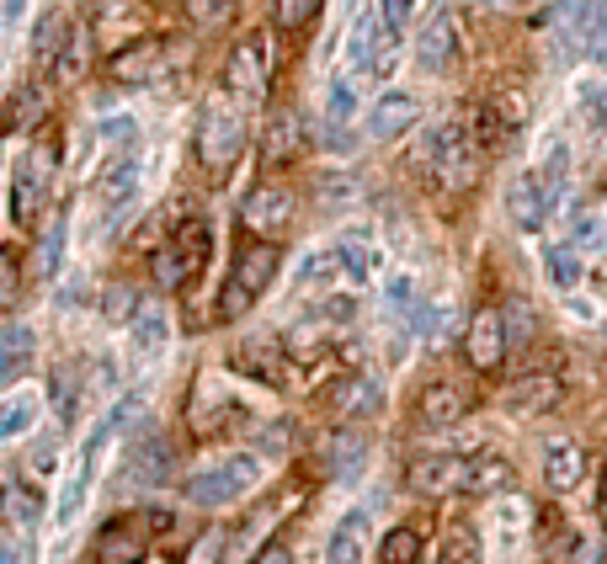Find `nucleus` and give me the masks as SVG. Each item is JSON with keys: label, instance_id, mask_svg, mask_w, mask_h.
Instances as JSON below:
<instances>
[{"label": "nucleus", "instance_id": "52", "mask_svg": "<svg viewBox=\"0 0 607 564\" xmlns=\"http://www.w3.org/2000/svg\"><path fill=\"white\" fill-rule=\"evenodd\" d=\"M6 564H22V554H17V549H6Z\"/></svg>", "mask_w": 607, "mask_h": 564}, {"label": "nucleus", "instance_id": "41", "mask_svg": "<svg viewBox=\"0 0 607 564\" xmlns=\"http://www.w3.org/2000/svg\"><path fill=\"white\" fill-rule=\"evenodd\" d=\"M358 458H363V443H358V437H331V469L336 475H352Z\"/></svg>", "mask_w": 607, "mask_h": 564}, {"label": "nucleus", "instance_id": "12", "mask_svg": "<svg viewBox=\"0 0 607 564\" xmlns=\"http://www.w3.org/2000/svg\"><path fill=\"white\" fill-rule=\"evenodd\" d=\"M107 70H113L118 86H150L155 75L166 70V43H160V38H139V43H128Z\"/></svg>", "mask_w": 607, "mask_h": 564}, {"label": "nucleus", "instance_id": "14", "mask_svg": "<svg viewBox=\"0 0 607 564\" xmlns=\"http://www.w3.org/2000/svg\"><path fill=\"white\" fill-rule=\"evenodd\" d=\"M458 49H464V28H458L454 11H437L432 22H426L422 43H416V54H422L426 70H448L458 60Z\"/></svg>", "mask_w": 607, "mask_h": 564}, {"label": "nucleus", "instance_id": "27", "mask_svg": "<svg viewBox=\"0 0 607 564\" xmlns=\"http://www.w3.org/2000/svg\"><path fill=\"white\" fill-rule=\"evenodd\" d=\"M102 315H107L113 326L139 320V294H134V288H123V283H113V288H107V304H102Z\"/></svg>", "mask_w": 607, "mask_h": 564}, {"label": "nucleus", "instance_id": "32", "mask_svg": "<svg viewBox=\"0 0 607 564\" xmlns=\"http://www.w3.org/2000/svg\"><path fill=\"white\" fill-rule=\"evenodd\" d=\"M86 60H92V38H86V32H70V43H64V54H60V75L75 81V75L86 70Z\"/></svg>", "mask_w": 607, "mask_h": 564}, {"label": "nucleus", "instance_id": "18", "mask_svg": "<svg viewBox=\"0 0 607 564\" xmlns=\"http://www.w3.org/2000/svg\"><path fill=\"white\" fill-rule=\"evenodd\" d=\"M303 155V123L294 113H273L267 134H262V160L267 166H288Z\"/></svg>", "mask_w": 607, "mask_h": 564}, {"label": "nucleus", "instance_id": "3", "mask_svg": "<svg viewBox=\"0 0 607 564\" xmlns=\"http://www.w3.org/2000/svg\"><path fill=\"white\" fill-rule=\"evenodd\" d=\"M209 251H213V230H209V219H187L177 235L166 240L160 251H155V283L166 288V294H177V288H187L198 272H203V262H209Z\"/></svg>", "mask_w": 607, "mask_h": 564}, {"label": "nucleus", "instance_id": "10", "mask_svg": "<svg viewBox=\"0 0 607 564\" xmlns=\"http://www.w3.org/2000/svg\"><path fill=\"white\" fill-rule=\"evenodd\" d=\"M469 405H475V394L454 379H437V384L422 389V400H416V421L432 426V432H443V426H458V421L469 416Z\"/></svg>", "mask_w": 607, "mask_h": 564}, {"label": "nucleus", "instance_id": "13", "mask_svg": "<svg viewBox=\"0 0 607 564\" xmlns=\"http://www.w3.org/2000/svg\"><path fill=\"white\" fill-rule=\"evenodd\" d=\"M581 475H586V447L576 437H549L544 443V485L554 496H565V490H576Z\"/></svg>", "mask_w": 607, "mask_h": 564}, {"label": "nucleus", "instance_id": "8", "mask_svg": "<svg viewBox=\"0 0 607 564\" xmlns=\"http://www.w3.org/2000/svg\"><path fill=\"white\" fill-rule=\"evenodd\" d=\"M507 309H475V320L464 330V357H469V368L475 373H496L501 362H507Z\"/></svg>", "mask_w": 607, "mask_h": 564}, {"label": "nucleus", "instance_id": "36", "mask_svg": "<svg viewBox=\"0 0 607 564\" xmlns=\"http://www.w3.org/2000/svg\"><path fill=\"white\" fill-rule=\"evenodd\" d=\"M128 192H134V160H118V166L102 177V198H107V203H123Z\"/></svg>", "mask_w": 607, "mask_h": 564}, {"label": "nucleus", "instance_id": "53", "mask_svg": "<svg viewBox=\"0 0 607 564\" xmlns=\"http://www.w3.org/2000/svg\"><path fill=\"white\" fill-rule=\"evenodd\" d=\"M603 511H607V464H603Z\"/></svg>", "mask_w": 607, "mask_h": 564}, {"label": "nucleus", "instance_id": "37", "mask_svg": "<svg viewBox=\"0 0 607 564\" xmlns=\"http://www.w3.org/2000/svg\"><path fill=\"white\" fill-rule=\"evenodd\" d=\"M326 113H331V123H341V128H347V118L358 113V86H352V81H336L331 102H326Z\"/></svg>", "mask_w": 607, "mask_h": 564}, {"label": "nucleus", "instance_id": "26", "mask_svg": "<svg viewBox=\"0 0 607 564\" xmlns=\"http://www.w3.org/2000/svg\"><path fill=\"white\" fill-rule=\"evenodd\" d=\"M134 469H139L145 479H166L171 475V447L160 443V437H150V443L134 453Z\"/></svg>", "mask_w": 607, "mask_h": 564}, {"label": "nucleus", "instance_id": "19", "mask_svg": "<svg viewBox=\"0 0 607 564\" xmlns=\"http://www.w3.org/2000/svg\"><path fill=\"white\" fill-rule=\"evenodd\" d=\"M507 209H512V219L522 224V230H539V224H544V213L554 209L544 177H517L512 192H507Z\"/></svg>", "mask_w": 607, "mask_h": 564}, {"label": "nucleus", "instance_id": "35", "mask_svg": "<svg viewBox=\"0 0 607 564\" xmlns=\"http://www.w3.org/2000/svg\"><path fill=\"white\" fill-rule=\"evenodd\" d=\"M224 549H230V533H224V528H213V533H203L198 543H192L187 564H219V560H224Z\"/></svg>", "mask_w": 607, "mask_h": 564}, {"label": "nucleus", "instance_id": "7", "mask_svg": "<svg viewBox=\"0 0 607 564\" xmlns=\"http://www.w3.org/2000/svg\"><path fill=\"white\" fill-rule=\"evenodd\" d=\"M294 224V192L288 187H277V181H262V187H251L241 203V230L256 240H267L273 245L283 230Z\"/></svg>", "mask_w": 607, "mask_h": 564}, {"label": "nucleus", "instance_id": "4", "mask_svg": "<svg viewBox=\"0 0 607 564\" xmlns=\"http://www.w3.org/2000/svg\"><path fill=\"white\" fill-rule=\"evenodd\" d=\"M241 149H245L241 113H230V107H203V123H198V166L213 171V177H224V171H235Z\"/></svg>", "mask_w": 607, "mask_h": 564}, {"label": "nucleus", "instance_id": "38", "mask_svg": "<svg viewBox=\"0 0 607 564\" xmlns=\"http://www.w3.org/2000/svg\"><path fill=\"white\" fill-rule=\"evenodd\" d=\"M22 294V262H17V251H0V304H17Z\"/></svg>", "mask_w": 607, "mask_h": 564}, {"label": "nucleus", "instance_id": "21", "mask_svg": "<svg viewBox=\"0 0 607 564\" xmlns=\"http://www.w3.org/2000/svg\"><path fill=\"white\" fill-rule=\"evenodd\" d=\"M235 368L251 373V379H262V384H283V352H277V341H267V336L241 341L235 347Z\"/></svg>", "mask_w": 607, "mask_h": 564}, {"label": "nucleus", "instance_id": "43", "mask_svg": "<svg viewBox=\"0 0 607 564\" xmlns=\"http://www.w3.org/2000/svg\"><path fill=\"white\" fill-rule=\"evenodd\" d=\"M581 113L592 118V128H607V86H592L581 96Z\"/></svg>", "mask_w": 607, "mask_h": 564}, {"label": "nucleus", "instance_id": "42", "mask_svg": "<svg viewBox=\"0 0 607 564\" xmlns=\"http://www.w3.org/2000/svg\"><path fill=\"white\" fill-rule=\"evenodd\" d=\"M565 145H554L549 149V160H544V187H549V198H560V187H565Z\"/></svg>", "mask_w": 607, "mask_h": 564}, {"label": "nucleus", "instance_id": "25", "mask_svg": "<svg viewBox=\"0 0 607 564\" xmlns=\"http://www.w3.org/2000/svg\"><path fill=\"white\" fill-rule=\"evenodd\" d=\"M416 560H422V533L416 528L384 533V564H416Z\"/></svg>", "mask_w": 607, "mask_h": 564}, {"label": "nucleus", "instance_id": "31", "mask_svg": "<svg viewBox=\"0 0 607 564\" xmlns=\"http://www.w3.org/2000/svg\"><path fill=\"white\" fill-rule=\"evenodd\" d=\"M315 11H320V0H277L273 17L283 32H299L303 22H315Z\"/></svg>", "mask_w": 607, "mask_h": 564}, {"label": "nucleus", "instance_id": "29", "mask_svg": "<svg viewBox=\"0 0 607 564\" xmlns=\"http://www.w3.org/2000/svg\"><path fill=\"white\" fill-rule=\"evenodd\" d=\"M182 6L198 28H224V22L235 17V0H182Z\"/></svg>", "mask_w": 607, "mask_h": 564}, {"label": "nucleus", "instance_id": "44", "mask_svg": "<svg viewBox=\"0 0 607 564\" xmlns=\"http://www.w3.org/2000/svg\"><path fill=\"white\" fill-rule=\"evenodd\" d=\"M38 113H43V96H38V91H22V96L11 102V123H17V128H28Z\"/></svg>", "mask_w": 607, "mask_h": 564}, {"label": "nucleus", "instance_id": "5", "mask_svg": "<svg viewBox=\"0 0 607 564\" xmlns=\"http://www.w3.org/2000/svg\"><path fill=\"white\" fill-rule=\"evenodd\" d=\"M256 475H262V464H256L251 453L224 458V464L198 469V475L187 479V501H192V506H230V501H241L245 490L256 485Z\"/></svg>", "mask_w": 607, "mask_h": 564}, {"label": "nucleus", "instance_id": "11", "mask_svg": "<svg viewBox=\"0 0 607 564\" xmlns=\"http://www.w3.org/2000/svg\"><path fill=\"white\" fill-rule=\"evenodd\" d=\"M145 543H150V528L145 517H118L96 533V564H139L145 560Z\"/></svg>", "mask_w": 607, "mask_h": 564}, {"label": "nucleus", "instance_id": "47", "mask_svg": "<svg viewBox=\"0 0 607 564\" xmlns=\"http://www.w3.org/2000/svg\"><path fill=\"white\" fill-rule=\"evenodd\" d=\"M6 501H11V517H17V522H32V517H38V506H32V496L22 490V485H11Z\"/></svg>", "mask_w": 607, "mask_h": 564}, {"label": "nucleus", "instance_id": "54", "mask_svg": "<svg viewBox=\"0 0 607 564\" xmlns=\"http://www.w3.org/2000/svg\"><path fill=\"white\" fill-rule=\"evenodd\" d=\"M486 6H517V0H486Z\"/></svg>", "mask_w": 607, "mask_h": 564}, {"label": "nucleus", "instance_id": "34", "mask_svg": "<svg viewBox=\"0 0 607 564\" xmlns=\"http://www.w3.org/2000/svg\"><path fill=\"white\" fill-rule=\"evenodd\" d=\"M352 60L363 64V70H373V64H379V28H373V17H363V22H358V32H352Z\"/></svg>", "mask_w": 607, "mask_h": 564}, {"label": "nucleus", "instance_id": "46", "mask_svg": "<svg viewBox=\"0 0 607 564\" xmlns=\"http://www.w3.org/2000/svg\"><path fill=\"white\" fill-rule=\"evenodd\" d=\"M60 251H64V213L54 219V230H49V245H43V272L60 267Z\"/></svg>", "mask_w": 607, "mask_h": 564}, {"label": "nucleus", "instance_id": "30", "mask_svg": "<svg viewBox=\"0 0 607 564\" xmlns=\"http://www.w3.org/2000/svg\"><path fill=\"white\" fill-rule=\"evenodd\" d=\"M443 564H480V538L469 528H454L448 543H443Z\"/></svg>", "mask_w": 607, "mask_h": 564}, {"label": "nucleus", "instance_id": "39", "mask_svg": "<svg viewBox=\"0 0 607 564\" xmlns=\"http://www.w3.org/2000/svg\"><path fill=\"white\" fill-rule=\"evenodd\" d=\"M507 341H512V347H528V341H533V309L517 304V298H512V309H507Z\"/></svg>", "mask_w": 607, "mask_h": 564}, {"label": "nucleus", "instance_id": "45", "mask_svg": "<svg viewBox=\"0 0 607 564\" xmlns=\"http://www.w3.org/2000/svg\"><path fill=\"white\" fill-rule=\"evenodd\" d=\"M54 405H60V416H75V384H70V368L54 373Z\"/></svg>", "mask_w": 607, "mask_h": 564}, {"label": "nucleus", "instance_id": "49", "mask_svg": "<svg viewBox=\"0 0 607 564\" xmlns=\"http://www.w3.org/2000/svg\"><path fill=\"white\" fill-rule=\"evenodd\" d=\"M251 564H294V554H288V543H267V549H262Z\"/></svg>", "mask_w": 607, "mask_h": 564}, {"label": "nucleus", "instance_id": "6", "mask_svg": "<svg viewBox=\"0 0 607 564\" xmlns=\"http://www.w3.org/2000/svg\"><path fill=\"white\" fill-rule=\"evenodd\" d=\"M405 490L411 496H469L475 490V458H454V453L416 458L405 469Z\"/></svg>", "mask_w": 607, "mask_h": 564}, {"label": "nucleus", "instance_id": "16", "mask_svg": "<svg viewBox=\"0 0 607 564\" xmlns=\"http://www.w3.org/2000/svg\"><path fill=\"white\" fill-rule=\"evenodd\" d=\"M560 394H565L560 373H522V379L507 389V411L539 416V411H554V405H560Z\"/></svg>", "mask_w": 607, "mask_h": 564}, {"label": "nucleus", "instance_id": "23", "mask_svg": "<svg viewBox=\"0 0 607 564\" xmlns=\"http://www.w3.org/2000/svg\"><path fill=\"white\" fill-rule=\"evenodd\" d=\"M28 357H32V336H28V326H6V352H0V379L6 384H17L22 379V368H28Z\"/></svg>", "mask_w": 607, "mask_h": 564}, {"label": "nucleus", "instance_id": "40", "mask_svg": "<svg viewBox=\"0 0 607 564\" xmlns=\"http://www.w3.org/2000/svg\"><path fill=\"white\" fill-rule=\"evenodd\" d=\"M607 560V533L603 528H592V533L576 538V554H571V564H603Z\"/></svg>", "mask_w": 607, "mask_h": 564}, {"label": "nucleus", "instance_id": "1", "mask_svg": "<svg viewBox=\"0 0 607 564\" xmlns=\"http://www.w3.org/2000/svg\"><path fill=\"white\" fill-rule=\"evenodd\" d=\"M422 160L448 192H469V187L480 181V166H486L475 128H464V123H437V128L426 134Z\"/></svg>", "mask_w": 607, "mask_h": 564}, {"label": "nucleus", "instance_id": "15", "mask_svg": "<svg viewBox=\"0 0 607 564\" xmlns=\"http://www.w3.org/2000/svg\"><path fill=\"white\" fill-rule=\"evenodd\" d=\"M326 400H331V411L341 421H363L384 405V394H379V384H373L368 373H347V379H336Z\"/></svg>", "mask_w": 607, "mask_h": 564}, {"label": "nucleus", "instance_id": "20", "mask_svg": "<svg viewBox=\"0 0 607 564\" xmlns=\"http://www.w3.org/2000/svg\"><path fill=\"white\" fill-rule=\"evenodd\" d=\"M43 192H49V171H38V166H22L17 181H11V219H17V230H32V219L43 209Z\"/></svg>", "mask_w": 607, "mask_h": 564}, {"label": "nucleus", "instance_id": "33", "mask_svg": "<svg viewBox=\"0 0 607 564\" xmlns=\"http://www.w3.org/2000/svg\"><path fill=\"white\" fill-rule=\"evenodd\" d=\"M32 416H38V405H32V400H22V394H17V400H6V416H0V437H22V432L32 426Z\"/></svg>", "mask_w": 607, "mask_h": 564}, {"label": "nucleus", "instance_id": "51", "mask_svg": "<svg viewBox=\"0 0 607 564\" xmlns=\"http://www.w3.org/2000/svg\"><path fill=\"white\" fill-rule=\"evenodd\" d=\"M145 528H150V533H166V528H171V511H145Z\"/></svg>", "mask_w": 607, "mask_h": 564}, {"label": "nucleus", "instance_id": "48", "mask_svg": "<svg viewBox=\"0 0 607 564\" xmlns=\"http://www.w3.org/2000/svg\"><path fill=\"white\" fill-rule=\"evenodd\" d=\"M411 17V0H384V32H400Z\"/></svg>", "mask_w": 607, "mask_h": 564}, {"label": "nucleus", "instance_id": "50", "mask_svg": "<svg viewBox=\"0 0 607 564\" xmlns=\"http://www.w3.org/2000/svg\"><path fill=\"white\" fill-rule=\"evenodd\" d=\"M49 469H54V443H43L32 453V475H49Z\"/></svg>", "mask_w": 607, "mask_h": 564}, {"label": "nucleus", "instance_id": "24", "mask_svg": "<svg viewBox=\"0 0 607 564\" xmlns=\"http://www.w3.org/2000/svg\"><path fill=\"white\" fill-rule=\"evenodd\" d=\"M544 267H549V283H554V288H576L581 283V251L576 245H554Z\"/></svg>", "mask_w": 607, "mask_h": 564}, {"label": "nucleus", "instance_id": "17", "mask_svg": "<svg viewBox=\"0 0 607 564\" xmlns=\"http://www.w3.org/2000/svg\"><path fill=\"white\" fill-rule=\"evenodd\" d=\"M416 118H422V102H416L411 91H384V96H379V107L368 113V128H373L379 139H390V134L416 128Z\"/></svg>", "mask_w": 607, "mask_h": 564}, {"label": "nucleus", "instance_id": "22", "mask_svg": "<svg viewBox=\"0 0 607 564\" xmlns=\"http://www.w3.org/2000/svg\"><path fill=\"white\" fill-rule=\"evenodd\" d=\"M363 549H368V517L352 511L341 528L331 533V549H326V564H363Z\"/></svg>", "mask_w": 607, "mask_h": 564}, {"label": "nucleus", "instance_id": "9", "mask_svg": "<svg viewBox=\"0 0 607 564\" xmlns=\"http://www.w3.org/2000/svg\"><path fill=\"white\" fill-rule=\"evenodd\" d=\"M267 38L262 32H251L241 38L235 49H230V64H224V86L235 91V96H256V91L267 86Z\"/></svg>", "mask_w": 607, "mask_h": 564}, {"label": "nucleus", "instance_id": "2", "mask_svg": "<svg viewBox=\"0 0 607 564\" xmlns=\"http://www.w3.org/2000/svg\"><path fill=\"white\" fill-rule=\"evenodd\" d=\"M277 277V245L267 240H251L241 256H235V267H230V283H224V294H219V320H241L245 309L256 304V298L267 294V283Z\"/></svg>", "mask_w": 607, "mask_h": 564}, {"label": "nucleus", "instance_id": "28", "mask_svg": "<svg viewBox=\"0 0 607 564\" xmlns=\"http://www.w3.org/2000/svg\"><path fill=\"white\" fill-rule=\"evenodd\" d=\"M134 341H139V352H155V347L166 341V315H160L155 304L139 309V320H134Z\"/></svg>", "mask_w": 607, "mask_h": 564}]
</instances>
